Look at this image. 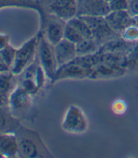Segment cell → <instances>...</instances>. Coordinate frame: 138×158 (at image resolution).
Masks as SVG:
<instances>
[{"label": "cell", "instance_id": "1", "mask_svg": "<svg viewBox=\"0 0 138 158\" xmlns=\"http://www.w3.org/2000/svg\"><path fill=\"white\" fill-rule=\"evenodd\" d=\"M19 143V156L21 158L53 157L43 142L39 133L23 125L15 132Z\"/></svg>", "mask_w": 138, "mask_h": 158}, {"label": "cell", "instance_id": "2", "mask_svg": "<svg viewBox=\"0 0 138 158\" xmlns=\"http://www.w3.org/2000/svg\"><path fill=\"white\" fill-rule=\"evenodd\" d=\"M39 40V33L23 43L19 49H17L16 57L10 72L13 75L20 76L31 64H32L37 57V46Z\"/></svg>", "mask_w": 138, "mask_h": 158}, {"label": "cell", "instance_id": "3", "mask_svg": "<svg viewBox=\"0 0 138 158\" xmlns=\"http://www.w3.org/2000/svg\"><path fill=\"white\" fill-rule=\"evenodd\" d=\"M39 40L37 46V57L39 64L43 68L47 78L51 82L58 69L56 59L54 45H52L44 37L43 31H39Z\"/></svg>", "mask_w": 138, "mask_h": 158}, {"label": "cell", "instance_id": "4", "mask_svg": "<svg viewBox=\"0 0 138 158\" xmlns=\"http://www.w3.org/2000/svg\"><path fill=\"white\" fill-rule=\"evenodd\" d=\"M82 19L88 23L94 37L101 45L111 41L115 37L121 36L119 33L115 32L107 23L104 17L97 16H82Z\"/></svg>", "mask_w": 138, "mask_h": 158}, {"label": "cell", "instance_id": "5", "mask_svg": "<svg viewBox=\"0 0 138 158\" xmlns=\"http://www.w3.org/2000/svg\"><path fill=\"white\" fill-rule=\"evenodd\" d=\"M62 129L69 134L80 135L88 130V121L83 110L76 105H70L65 112Z\"/></svg>", "mask_w": 138, "mask_h": 158}, {"label": "cell", "instance_id": "6", "mask_svg": "<svg viewBox=\"0 0 138 158\" xmlns=\"http://www.w3.org/2000/svg\"><path fill=\"white\" fill-rule=\"evenodd\" d=\"M40 17L42 25L44 29V31H42L44 37L52 45H56L62 39H64L66 22L51 14H49V17L47 18L43 13Z\"/></svg>", "mask_w": 138, "mask_h": 158}, {"label": "cell", "instance_id": "7", "mask_svg": "<svg viewBox=\"0 0 138 158\" xmlns=\"http://www.w3.org/2000/svg\"><path fill=\"white\" fill-rule=\"evenodd\" d=\"M90 73L91 70L81 66L73 60L68 64L59 66L51 83L56 84L60 81L69 79L89 78Z\"/></svg>", "mask_w": 138, "mask_h": 158}, {"label": "cell", "instance_id": "8", "mask_svg": "<svg viewBox=\"0 0 138 158\" xmlns=\"http://www.w3.org/2000/svg\"><path fill=\"white\" fill-rule=\"evenodd\" d=\"M77 16H97L105 17L111 10L109 2L105 0H77Z\"/></svg>", "mask_w": 138, "mask_h": 158}, {"label": "cell", "instance_id": "9", "mask_svg": "<svg viewBox=\"0 0 138 158\" xmlns=\"http://www.w3.org/2000/svg\"><path fill=\"white\" fill-rule=\"evenodd\" d=\"M49 13L67 22L77 14V0H52L49 5Z\"/></svg>", "mask_w": 138, "mask_h": 158}, {"label": "cell", "instance_id": "10", "mask_svg": "<svg viewBox=\"0 0 138 158\" xmlns=\"http://www.w3.org/2000/svg\"><path fill=\"white\" fill-rule=\"evenodd\" d=\"M32 105V95L28 93L19 84L10 95L8 107L14 116L16 113L25 110Z\"/></svg>", "mask_w": 138, "mask_h": 158}, {"label": "cell", "instance_id": "11", "mask_svg": "<svg viewBox=\"0 0 138 158\" xmlns=\"http://www.w3.org/2000/svg\"><path fill=\"white\" fill-rule=\"evenodd\" d=\"M107 23L115 32L121 34L127 27L136 24L134 18L128 12V10H115L110 11L105 17Z\"/></svg>", "mask_w": 138, "mask_h": 158}, {"label": "cell", "instance_id": "12", "mask_svg": "<svg viewBox=\"0 0 138 158\" xmlns=\"http://www.w3.org/2000/svg\"><path fill=\"white\" fill-rule=\"evenodd\" d=\"M54 51L58 67L73 61L77 56L76 44L65 38L54 45Z\"/></svg>", "mask_w": 138, "mask_h": 158}, {"label": "cell", "instance_id": "13", "mask_svg": "<svg viewBox=\"0 0 138 158\" xmlns=\"http://www.w3.org/2000/svg\"><path fill=\"white\" fill-rule=\"evenodd\" d=\"M0 156L5 158L18 157L19 143L15 133L0 134Z\"/></svg>", "mask_w": 138, "mask_h": 158}, {"label": "cell", "instance_id": "14", "mask_svg": "<svg viewBox=\"0 0 138 158\" xmlns=\"http://www.w3.org/2000/svg\"><path fill=\"white\" fill-rule=\"evenodd\" d=\"M20 125L19 118L12 114L8 105L0 106V134L15 133Z\"/></svg>", "mask_w": 138, "mask_h": 158}, {"label": "cell", "instance_id": "15", "mask_svg": "<svg viewBox=\"0 0 138 158\" xmlns=\"http://www.w3.org/2000/svg\"><path fill=\"white\" fill-rule=\"evenodd\" d=\"M125 70L123 68L115 67L107 64L104 63H100L92 70L90 75V79H109L118 77L124 74Z\"/></svg>", "mask_w": 138, "mask_h": 158}, {"label": "cell", "instance_id": "16", "mask_svg": "<svg viewBox=\"0 0 138 158\" xmlns=\"http://www.w3.org/2000/svg\"><path fill=\"white\" fill-rule=\"evenodd\" d=\"M136 42L132 43L125 40L124 38L119 36L112 39L109 42L105 43L101 46L99 52H115V53H122V54H128L129 51L132 49L134 44Z\"/></svg>", "mask_w": 138, "mask_h": 158}, {"label": "cell", "instance_id": "17", "mask_svg": "<svg viewBox=\"0 0 138 158\" xmlns=\"http://www.w3.org/2000/svg\"><path fill=\"white\" fill-rule=\"evenodd\" d=\"M15 77L10 71L0 73V99L5 105H8L10 95L18 85L15 82Z\"/></svg>", "mask_w": 138, "mask_h": 158}, {"label": "cell", "instance_id": "18", "mask_svg": "<svg viewBox=\"0 0 138 158\" xmlns=\"http://www.w3.org/2000/svg\"><path fill=\"white\" fill-rule=\"evenodd\" d=\"M101 46V44L97 42L94 37L83 38V40H81L76 44L77 54V56L96 54L97 52H99Z\"/></svg>", "mask_w": 138, "mask_h": 158}, {"label": "cell", "instance_id": "19", "mask_svg": "<svg viewBox=\"0 0 138 158\" xmlns=\"http://www.w3.org/2000/svg\"><path fill=\"white\" fill-rule=\"evenodd\" d=\"M34 0H0V9L5 7H24L35 9L39 12H42V10L35 5Z\"/></svg>", "mask_w": 138, "mask_h": 158}, {"label": "cell", "instance_id": "20", "mask_svg": "<svg viewBox=\"0 0 138 158\" xmlns=\"http://www.w3.org/2000/svg\"><path fill=\"white\" fill-rule=\"evenodd\" d=\"M67 23H69V25H71L72 27L76 29L77 31L82 34L84 38H88V37H92V33L89 27L88 23L83 20L81 17L79 16H76L72 19L68 20Z\"/></svg>", "mask_w": 138, "mask_h": 158}, {"label": "cell", "instance_id": "21", "mask_svg": "<svg viewBox=\"0 0 138 158\" xmlns=\"http://www.w3.org/2000/svg\"><path fill=\"white\" fill-rule=\"evenodd\" d=\"M16 52H17V49L11 46L10 44L6 45L4 49L0 51V56H2L3 60L5 61V64L10 68V70L11 69V66L13 65L14 60L16 57Z\"/></svg>", "mask_w": 138, "mask_h": 158}, {"label": "cell", "instance_id": "22", "mask_svg": "<svg viewBox=\"0 0 138 158\" xmlns=\"http://www.w3.org/2000/svg\"><path fill=\"white\" fill-rule=\"evenodd\" d=\"M64 38L68 40L69 42L77 44L81 40H83L84 37L82 36V34L77 31L76 29L69 25V23H65V34H64Z\"/></svg>", "mask_w": 138, "mask_h": 158}, {"label": "cell", "instance_id": "23", "mask_svg": "<svg viewBox=\"0 0 138 158\" xmlns=\"http://www.w3.org/2000/svg\"><path fill=\"white\" fill-rule=\"evenodd\" d=\"M120 35L129 42H138V26L136 24H132L127 27L124 31H123Z\"/></svg>", "mask_w": 138, "mask_h": 158}, {"label": "cell", "instance_id": "24", "mask_svg": "<svg viewBox=\"0 0 138 158\" xmlns=\"http://www.w3.org/2000/svg\"><path fill=\"white\" fill-rule=\"evenodd\" d=\"M109 7L111 11L115 10H127L128 0H110Z\"/></svg>", "mask_w": 138, "mask_h": 158}, {"label": "cell", "instance_id": "25", "mask_svg": "<svg viewBox=\"0 0 138 158\" xmlns=\"http://www.w3.org/2000/svg\"><path fill=\"white\" fill-rule=\"evenodd\" d=\"M128 12L132 17L138 15V0H128Z\"/></svg>", "mask_w": 138, "mask_h": 158}, {"label": "cell", "instance_id": "26", "mask_svg": "<svg viewBox=\"0 0 138 158\" xmlns=\"http://www.w3.org/2000/svg\"><path fill=\"white\" fill-rule=\"evenodd\" d=\"M10 44V36L0 33V51Z\"/></svg>", "mask_w": 138, "mask_h": 158}, {"label": "cell", "instance_id": "27", "mask_svg": "<svg viewBox=\"0 0 138 158\" xmlns=\"http://www.w3.org/2000/svg\"><path fill=\"white\" fill-rule=\"evenodd\" d=\"M123 108H125V104L123 102H122V101H117V102H115L114 104H113V110L115 112H116L117 114H123L125 110H122Z\"/></svg>", "mask_w": 138, "mask_h": 158}, {"label": "cell", "instance_id": "28", "mask_svg": "<svg viewBox=\"0 0 138 158\" xmlns=\"http://www.w3.org/2000/svg\"><path fill=\"white\" fill-rule=\"evenodd\" d=\"M7 71H10V68L7 66V64H5V62L3 60L2 56H0V73L3 72H7Z\"/></svg>", "mask_w": 138, "mask_h": 158}, {"label": "cell", "instance_id": "29", "mask_svg": "<svg viewBox=\"0 0 138 158\" xmlns=\"http://www.w3.org/2000/svg\"><path fill=\"white\" fill-rule=\"evenodd\" d=\"M134 19H135V23H136V25H137L138 26V15L137 16H136V17H134Z\"/></svg>", "mask_w": 138, "mask_h": 158}, {"label": "cell", "instance_id": "30", "mask_svg": "<svg viewBox=\"0 0 138 158\" xmlns=\"http://www.w3.org/2000/svg\"><path fill=\"white\" fill-rule=\"evenodd\" d=\"M105 1H107V2H109V1H110V0H105Z\"/></svg>", "mask_w": 138, "mask_h": 158}, {"label": "cell", "instance_id": "31", "mask_svg": "<svg viewBox=\"0 0 138 158\" xmlns=\"http://www.w3.org/2000/svg\"><path fill=\"white\" fill-rule=\"evenodd\" d=\"M34 1H37V0H34Z\"/></svg>", "mask_w": 138, "mask_h": 158}]
</instances>
